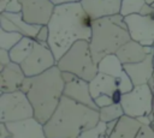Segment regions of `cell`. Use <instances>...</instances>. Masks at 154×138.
<instances>
[{"instance_id":"obj_10","label":"cell","mask_w":154,"mask_h":138,"mask_svg":"<svg viewBox=\"0 0 154 138\" xmlns=\"http://www.w3.org/2000/svg\"><path fill=\"white\" fill-rule=\"evenodd\" d=\"M22 5V16L30 24L47 25L55 5L51 0H19Z\"/></svg>"},{"instance_id":"obj_40","label":"cell","mask_w":154,"mask_h":138,"mask_svg":"<svg viewBox=\"0 0 154 138\" xmlns=\"http://www.w3.org/2000/svg\"><path fill=\"white\" fill-rule=\"evenodd\" d=\"M153 47H154V44H153Z\"/></svg>"},{"instance_id":"obj_34","label":"cell","mask_w":154,"mask_h":138,"mask_svg":"<svg viewBox=\"0 0 154 138\" xmlns=\"http://www.w3.org/2000/svg\"><path fill=\"white\" fill-rule=\"evenodd\" d=\"M55 6L63 5V4H69V2H79L81 0H51Z\"/></svg>"},{"instance_id":"obj_7","label":"cell","mask_w":154,"mask_h":138,"mask_svg":"<svg viewBox=\"0 0 154 138\" xmlns=\"http://www.w3.org/2000/svg\"><path fill=\"white\" fill-rule=\"evenodd\" d=\"M153 91L147 83L136 85L131 91L123 94L120 104L126 115L138 118L153 113Z\"/></svg>"},{"instance_id":"obj_27","label":"cell","mask_w":154,"mask_h":138,"mask_svg":"<svg viewBox=\"0 0 154 138\" xmlns=\"http://www.w3.org/2000/svg\"><path fill=\"white\" fill-rule=\"evenodd\" d=\"M48 37H49V30H48V26L47 25H42L40 31L37 32L35 40L40 43H43V44H48Z\"/></svg>"},{"instance_id":"obj_32","label":"cell","mask_w":154,"mask_h":138,"mask_svg":"<svg viewBox=\"0 0 154 138\" xmlns=\"http://www.w3.org/2000/svg\"><path fill=\"white\" fill-rule=\"evenodd\" d=\"M137 120H138L142 125H146V126H150L152 122H153V120H152V118H150L149 115H141V116L137 118Z\"/></svg>"},{"instance_id":"obj_1","label":"cell","mask_w":154,"mask_h":138,"mask_svg":"<svg viewBox=\"0 0 154 138\" xmlns=\"http://www.w3.org/2000/svg\"><path fill=\"white\" fill-rule=\"evenodd\" d=\"M93 18L84 11L81 1L58 5L47 24L48 46L57 61L79 40H90Z\"/></svg>"},{"instance_id":"obj_17","label":"cell","mask_w":154,"mask_h":138,"mask_svg":"<svg viewBox=\"0 0 154 138\" xmlns=\"http://www.w3.org/2000/svg\"><path fill=\"white\" fill-rule=\"evenodd\" d=\"M116 55L119 58V60L123 62V65L140 62V61H143L148 56V54L146 53L144 46H142L141 43H138L134 40H130L129 42L123 44L117 50Z\"/></svg>"},{"instance_id":"obj_22","label":"cell","mask_w":154,"mask_h":138,"mask_svg":"<svg viewBox=\"0 0 154 138\" xmlns=\"http://www.w3.org/2000/svg\"><path fill=\"white\" fill-rule=\"evenodd\" d=\"M99 114H100V121L109 122V121H113V120H118L125 113H124V109H123L120 103H112L109 106L100 108Z\"/></svg>"},{"instance_id":"obj_37","label":"cell","mask_w":154,"mask_h":138,"mask_svg":"<svg viewBox=\"0 0 154 138\" xmlns=\"http://www.w3.org/2000/svg\"><path fill=\"white\" fill-rule=\"evenodd\" d=\"M153 64H154V55H153Z\"/></svg>"},{"instance_id":"obj_23","label":"cell","mask_w":154,"mask_h":138,"mask_svg":"<svg viewBox=\"0 0 154 138\" xmlns=\"http://www.w3.org/2000/svg\"><path fill=\"white\" fill-rule=\"evenodd\" d=\"M23 37H24V35H22L18 31H7V30H4L0 28V48L10 50Z\"/></svg>"},{"instance_id":"obj_14","label":"cell","mask_w":154,"mask_h":138,"mask_svg":"<svg viewBox=\"0 0 154 138\" xmlns=\"http://www.w3.org/2000/svg\"><path fill=\"white\" fill-rule=\"evenodd\" d=\"M81 4L93 19L118 14L122 7V0H81Z\"/></svg>"},{"instance_id":"obj_20","label":"cell","mask_w":154,"mask_h":138,"mask_svg":"<svg viewBox=\"0 0 154 138\" xmlns=\"http://www.w3.org/2000/svg\"><path fill=\"white\" fill-rule=\"evenodd\" d=\"M97 67H99V72L112 76L116 79L122 77L126 72L124 70L123 62L119 60V58L116 54H109V55H106L105 58H102L97 62Z\"/></svg>"},{"instance_id":"obj_3","label":"cell","mask_w":154,"mask_h":138,"mask_svg":"<svg viewBox=\"0 0 154 138\" xmlns=\"http://www.w3.org/2000/svg\"><path fill=\"white\" fill-rule=\"evenodd\" d=\"M65 80L61 70L55 65L34 77L24 79L22 91L26 94L34 108V118L46 124L55 112L63 95Z\"/></svg>"},{"instance_id":"obj_12","label":"cell","mask_w":154,"mask_h":138,"mask_svg":"<svg viewBox=\"0 0 154 138\" xmlns=\"http://www.w3.org/2000/svg\"><path fill=\"white\" fill-rule=\"evenodd\" d=\"M6 127L10 132L7 138H47L43 124L37 121L35 118L6 122Z\"/></svg>"},{"instance_id":"obj_24","label":"cell","mask_w":154,"mask_h":138,"mask_svg":"<svg viewBox=\"0 0 154 138\" xmlns=\"http://www.w3.org/2000/svg\"><path fill=\"white\" fill-rule=\"evenodd\" d=\"M144 4H146V0H122L120 14L123 17H126L130 14L140 13Z\"/></svg>"},{"instance_id":"obj_2","label":"cell","mask_w":154,"mask_h":138,"mask_svg":"<svg viewBox=\"0 0 154 138\" xmlns=\"http://www.w3.org/2000/svg\"><path fill=\"white\" fill-rule=\"evenodd\" d=\"M100 121L99 109H94L63 95L55 112L43 124L47 138H78Z\"/></svg>"},{"instance_id":"obj_21","label":"cell","mask_w":154,"mask_h":138,"mask_svg":"<svg viewBox=\"0 0 154 138\" xmlns=\"http://www.w3.org/2000/svg\"><path fill=\"white\" fill-rule=\"evenodd\" d=\"M34 44H35V38L24 36L13 48L10 49L11 60H12L13 62H17V64L20 65V64L28 58V55L30 54V52H31Z\"/></svg>"},{"instance_id":"obj_36","label":"cell","mask_w":154,"mask_h":138,"mask_svg":"<svg viewBox=\"0 0 154 138\" xmlns=\"http://www.w3.org/2000/svg\"><path fill=\"white\" fill-rule=\"evenodd\" d=\"M152 127L154 128V118H153V122H152Z\"/></svg>"},{"instance_id":"obj_4","label":"cell","mask_w":154,"mask_h":138,"mask_svg":"<svg viewBox=\"0 0 154 138\" xmlns=\"http://www.w3.org/2000/svg\"><path fill=\"white\" fill-rule=\"evenodd\" d=\"M130 40L128 25L120 13L94 19L91 37L89 40L94 61L97 64L106 55L116 54L117 50Z\"/></svg>"},{"instance_id":"obj_18","label":"cell","mask_w":154,"mask_h":138,"mask_svg":"<svg viewBox=\"0 0 154 138\" xmlns=\"http://www.w3.org/2000/svg\"><path fill=\"white\" fill-rule=\"evenodd\" d=\"M142 124L137 120V118L124 114L118 119L117 125L113 132L108 136L109 138H135L141 130Z\"/></svg>"},{"instance_id":"obj_8","label":"cell","mask_w":154,"mask_h":138,"mask_svg":"<svg viewBox=\"0 0 154 138\" xmlns=\"http://www.w3.org/2000/svg\"><path fill=\"white\" fill-rule=\"evenodd\" d=\"M57 65V59L48 44L40 43L35 40V44L28 58L20 64L26 77H34Z\"/></svg>"},{"instance_id":"obj_5","label":"cell","mask_w":154,"mask_h":138,"mask_svg":"<svg viewBox=\"0 0 154 138\" xmlns=\"http://www.w3.org/2000/svg\"><path fill=\"white\" fill-rule=\"evenodd\" d=\"M61 72H70L82 79L90 82L99 72L97 64L90 52L88 40H79L57 61Z\"/></svg>"},{"instance_id":"obj_26","label":"cell","mask_w":154,"mask_h":138,"mask_svg":"<svg viewBox=\"0 0 154 138\" xmlns=\"http://www.w3.org/2000/svg\"><path fill=\"white\" fill-rule=\"evenodd\" d=\"M20 11H22V5L19 0H0V13L1 12L17 13Z\"/></svg>"},{"instance_id":"obj_13","label":"cell","mask_w":154,"mask_h":138,"mask_svg":"<svg viewBox=\"0 0 154 138\" xmlns=\"http://www.w3.org/2000/svg\"><path fill=\"white\" fill-rule=\"evenodd\" d=\"M25 78L26 76L24 74L20 65L11 61L5 67L0 68V91L13 92L22 90Z\"/></svg>"},{"instance_id":"obj_15","label":"cell","mask_w":154,"mask_h":138,"mask_svg":"<svg viewBox=\"0 0 154 138\" xmlns=\"http://www.w3.org/2000/svg\"><path fill=\"white\" fill-rule=\"evenodd\" d=\"M153 55L154 54H149L143 61L124 65V70L131 78L135 86L147 84L149 79L153 77V72H154Z\"/></svg>"},{"instance_id":"obj_19","label":"cell","mask_w":154,"mask_h":138,"mask_svg":"<svg viewBox=\"0 0 154 138\" xmlns=\"http://www.w3.org/2000/svg\"><path fill=\"white\" fill-rule=\"evenodd\" d=\"M1 14H4L5 17H7L10 20L13 22V24L16 25V30L18 32H20L24 36L35 38L37 32L40 31L42 25L38 24H30L28 22L24 20L22 12H17V13H12V12H1Z\"/></svg>"},{"instance_id":"obj_35","label":"cell","mask_w":154,"mask_h":138,"mask_svg":"<svg viewBox=\"0 0 154 138\" xmlns=\"http://www.w3.org/2000/svg\"><path fill=\"white\" fill-rule=\"evenodd\" d=\"M146 2H147V4H149V5H152V4L154 2V0H146Z\"/></svg>"},{"instance_id":"obj_28","label":"cell","mask_w":154,"mask_h":138,"mask_svg":"<svg viewBox=\"0 0 154 138\" xmlns=\"http://www.w3.org/2000/svg\"><path fill=\"white\" fill-rule=\"evenodd\" d=\"M94 102L96 103V106L100 109L102 107H106V106L112 104L113 103V100H112V96H109V95H100V96H97V97L94 98Z\"/></svg>"},{"instance_id":"obj_38","label":"cell","mask_w":154,"mask_h":138,"mask_svg":"<svg viewBox=\"0 0 154 138\" xmlns=\"http://www.w3.org/2000/svg\"><path fill=\"white\" fill-rule=\"evenodd\" d=\"M152 6H153V7H154V2H153V4H152Z\"/></svg>"},{"instance_id":"obj_33","label":"cell","mask_w":154,"mask_h":138,"mask_svg":"<svg viewBox=\"0 0 154 138\" xmlns=\"http://www.w3.org/2000/svg\"><path fill=\"white\" fill-rule=\"evenodd\" d=\"M117 121H118V120H113V121L106 122V134H107V136H109V134L113 132V130H114V127H116V125H117Z\"/></svg>"},{"instance_id":"obj_31","label":"cell","mask_w":154,"mask_h":138,"mask_svg":"<svg viewBox=\"0 0 154 138\" xmlns=\"http://www.w3.org/2000/svg\"><path fill=\"white\" fill-rule=\"evenodd\" d=\"M141 14H143V16H150V17H154V7L152 6V5H149V4H144V6L142 7V10H141V12H140Z\"/></svg>"},{"instance_id":"obj_39","label":"cell","mask_w":154,"mask_h":138,"mask_svg":"<svg viewBox=\"0 0 154 138\" xmlns=\"http://www.w3.org/2000/svg\"><path fill=\"white\" fill-rule=\"evenodd\" d=\"M106 138H109V137H108V136H107V137H106Z\"/></svg>"},{"instance_id":"obj_29","label":"cell","mask_w":154,"mask_h":138,"mask_svg":"<svg viewBox=\"0 0 154 138\" xmlns=\"http://www.w3.org/2000/svg\"><path fill=\"white\" fill-rule=\"evenodd\" d=\"M135 138H154V128L152 127V125L150 126L142 125L141 130L138 131Z\"/></svg>"},{"instance_id":"obj_16","label":"cell","mask_w":154,"mask_h":138,"mask_svg":"<svg viewBox=\"0 0 154 138\" xmlns=\"http://www.w3.org/2000/svg\"><path fill=\"white\" fill-rule=\"evenodd\" d=\"M89 89H90V95L93 100L100 95L112 96L114 91L118 90L117 79L106 73L97 72V74L89 82Z\"/></svg>"},{"instance_id":"obj_25","label":"cell","mask_w":154,"mask_h":138,"mask_svg":"<svg viewBox=\"0 0 154 138\" xmlns=\"http://www.w3.org/2000/svg\"><path fill=\"white\" fill-rule=\"evenodd\" d=\"M106 122L99 121V124L87 131H84L78 138H106Z\"/></svg>"},{"instance_id":"obj_11","label":"cell","mask_w":154,"mask_h":138,"mask_svg":"<svg viewBox=\"0 0 154 138\" xmlns=\"http://www.w3.org/2000/svg\"><path fill=\"white\" fill-rule=\"evenodd\" d=\"M63 78L65 80V88H64V95L83 103L88 107H91L94 109H99L96 103L94 102L90 89H89V82L85 79H82L70 72H63Z\"/></svg>"},{"instance_id":"obj_30","label":"cell","mask_w":154,"mask_h":138,"mask_svg":"<svg viewBox=\"0 0 154 138\" xmlns=\"http://www.w3.org/2000/svg\"><path fill=\"white\" fill-rule=\"evenodd\" d=\"M11 56H10V50L0 48V68L5 67L11 62Z\"/></svg>"},{"instance_id":"obj_6","label":"cell","mask_w":154,"mask_h":138,"mask_svg":"<svg viewBox=\"0 0 154 138\" xmlns=\"http://www.w3.org/2000/svg\"><path fill=\"white\" fill-rule=\"evenodd\" d=\"M29 118H34V108L25 92L22 90L1 92L0 122H14Z\"/></svg>"},{"instance_id":"obj_9","label":"cell","mask_w":154,"mask_h":138,"mask_svg":"<svg viewBox=\"0 0 154 138\" xmlns=\"http://www.w3.org/2000/svg\"><path fill=\"white\" fill-rule=\"evenodd\" d=\"M131 40L142 46L154 44V17L135 13L124 17Z\"/></svg>"}]
</instances>
